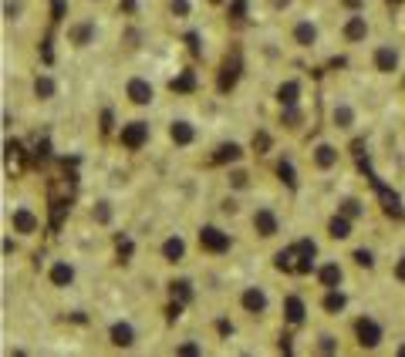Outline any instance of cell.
<instances>
[{"instance_id": "6da1fadb", "label": "cell", "mask_w": 405, "mask_h": 357, "mask_svg": "<svg viewBox=\"0 0 405 357\" xmlns=\"http://www.w3.org/2000/svg\"><path fill=\"white\" fill-rule=\"evenodd\" d=\"M199 246H203V253H227L233 246L230 233H223L220 226H203L199 229Z\"/></svg>"}, {"instance_id": "7a4b0ae2", "label": "cell", "mask_w": 405, "mask_h": 357, "mask_svg": "<svg viewBox=\"0 0 405 357\" xmlns=\"http://www.w3.org/2000/svg\"><path fill=\"white\" fill-rule=\"evenodd\" d=\"M118 142H122V149L138 152L145 142H149V125H145V122H129V125H122Z\"/></svg>"}, {"instance_id": "3957f363", "label": "cell", "mask_w": 405, "mask_h": 357, "mask_svg": "<svg viewBox=\"0 0 405 357\" xmlns=\"http://www.w3.org/2000/svg\"><path fill=\"white\" fill-rule=\"evenodd\" d=\"M355 334H358V344L368 347V351H375V347L382 344V337H385V334H382V327H378L371 317H358V320H355Z\"/></svg>"}, {"instance_id": "277c9868", "label": "cell", "mask_w": 405, "mask_h": 357, "mask_svg": "<svg viewBox=\"0 0 405 357\" xmlns=\"http://www.w3.org/2000/svg\"><path fill=\"white\" fill-rule=\"evenodd\" d=\"M253 229H257V236H264V240H273L277 233H280V219H277V212L273 209H257L253 212Z\"/></svg>"}, {"instance_id": "5b68a950", "label": "cell", "mask_w": 405, "mask_h": 357, "mask_svg": "<svg viewBox=\"0 0 405 357\" xmlns=\"http://www.w3.org/2000/svg\"><path fill=\"white\" fill-rule=\"evenodd\" d=\"M125 98L132 101V105H152V98H155V88L145 81V78H129V85H125Z\"/></svg>"}, {"instance_id": "8992f818", "label": "cell", "mask_w": 405, "mask_h": 357, "mask_svg": "<svg viewBox=\"0 0 405 357\" xmlns=\"http://www.w3.org/2000/svg\"><path fill=\"white\" fill-rule=\"evenodd\" d=\"M240 307H243V314L260 317V314L267 310V293H264V286H247V290L240 293Z\"/></svg>"}, {"instance_id": "52a82bcc", "label": "cell", "mask_w": 405, "mask_h": 357, "mask_svg": "<svg viewBox=\"0 0 405 357\" xmlns=\"http://www.w3.org/2000/svg\"><path fill=\"white\" fill-rule=\"evenodd\" d=\"M371 64H375L378 75H395V71H399V51H395L392 44H382V48H375Z\"/></svg>"}, {"instance_id": "ba28073f", "label": "cell", "mask_w": 405, "mask_h": 357, "mask_svg": "<svg viewBox=\"0 0 405 357\" xmlns=\"http://www.w3.org/2000/svg\"><path fill=\"white\" fill-rule=\"evenodd\" d=\"M38 216L31 212L27 206H17L14 212H10V229L14 233H20V236H31V233H38Z\"/></svg>"}, {"instance_id": "9c48e42d", "label": "cell", "mask_w": 405, "mask_h": 357, "mask_svg": "<svg viewBox=\"0 0 405 357\" xmlns=\"http://www.w3.org/2000/svg\"><path fill=\"white\" fill-rule=\"evenodd\" d=\"M331 122H334V129H341V132H351L355 129V108L348 105V101H334V108H331Z\"/></svg>"}, {"instance_id": "30bf717a", "label": "cell", "mask_w": 405, "mask_h": 357, "mask_svg": "<svg viewBox=\"0 0 405 357\" xmlns=\"http://www.w3.org/2000/svg\"><path fill=\"white\" fill-rule=\"evenodd\" d=\"M169 138H173V145L186 149V145H193V142H196V129L186 122V118H179V122L169 125Z\"/></svg>"}, {"instance_id": "8fae6325", "label": "cell", "mask_w": 405, "mask_h": 357, "mask_svg": "<svg viewBox=\"0 0 405 357\" xmlns=\"http://www.w3.org/2000/svg\"><path fill=\"white\" fill-rule=\"evenodd\" d=\"M290 38H294L297 48H314V44H318V27H314L311 20H297L294 31H290Z\"/></svg>"}, {"instance_id": "7c38bea8", "label": "cell", "mask_w": 405, "mask_h": 357, "mask_svg": "<svg viewBox=\"0 0 405 357\" xmlns=\"http://www.w3.org/2000/svg\"><path fill=\"white\" fill-rule=\"evenodd\" d=\"M345 41L348 44H358V41H365L368 38V20L362 17V14H351V17L345 20Z\"/></svg>"}, {"instance_id": "4fadbf2b", "label": "cell", "mask_w": 405, "mask_h": 357, "mask_svg": "<svg viewBox=\"0 0 405 357\" xmlns=\"http://www.w3.org/2000/svg\"><path fill=\"white\" fill-rule=\"evenodd\" d=\"M338 159H341V155H338V149H334V145H328V142H321V145L314 149V166H318L321 172L334 169V166H338Z\"/></svg>"}, {"instance_id": "5bb4252c", "label": "cell", "mask_w": 405, "mask_h": 357, "mask_svg": "<svg viewBox=\"0 0 405 357\" xmlns=\"http://www.w3.org/2000/svg\"><path fill=\"white\" fill-rule=\"evenodd\" d=\"M277 101H280V108H294L297 101H301V81H284L280 88H277Z\"/></svg>"}, {"instance_id": "9a60e30c", "label": "cell", "mask_w": 405, "mask_h": 357, "mask_svg": "<svg viewBox=\"0 0 405 357\" xmlns=\"http://www.w3.org/2000/svg\"><path fill=\"white\" fill-rule=\"evenodd\" d=\"M48 280H51V286H68V283L75 280V266L64 263V260H58V263L48 270Z\"/></svg>"}, {"instance_id": "2e32d148", "label": "cell", "mask_w": 405, "mask_h": 357, "mask_svg": "<svg viewBox=\"0 0 405 357\" xmlns=\"http://www.w3.org/2000/svg\"><path fill=\"white\" fill-rule=\"evenodd\" d=\"M304 314H308V307H304V300L297 297V293H290L287 300H284V317H287V323H304Z\"/></svg>"}, {"instance_id": "e0dca14e", "label": "cell", "mask_w": 405, "mask_h": 357, "mask_svg": "<svg viewBox=\"0 0 405 357\" xmlns=\"http://www.w3.org/2000/svg\"><path fill=\"white\" fill-rule=\"evenodd\" d=\"M108 337H112L115 347H132V344H135V327H132V323H125V320H122V323H112Z\"/></svg>"}, {"instance_id": "ac0fdd59", "label": "cell", "mask_w": 405, "mask_h": 357, "mask_svg": "<svg viewBox=\"0 0 405 357\" xmlns=\"http://www.w3.org/2000/svg\"><path fill=\"white\" fill-rule=\"evenodd\" d=\"M186 256V240L183 236H169L166 243H162V260L166 263H179Z\"/></svg>"}, {"instance_id": "d6986e66", "label": "cell", "mask_w": 405, "mask_h": 357, "mask_svg": "<svg viewBox=\"0 0 405 357\" xmlns=\"http://www.w3.org/2000/svg\"><path fill=\"white\" fill-rule=\"evenodd\" d=\"M236 78H240V54L227 57V64H223V75H220V92H230L233 85H236Z\"/></svg>"}, {"instance_id": "ffe728a7", "label": "cell", "mask_w": 405, "mask_h": 357, "mask_svg": "<svg viewBox=\"0 0 405 357\" xmlns=\"http://www.w3.org/2000/svg\"><path fill=\"white\" fill-rule=\"evenodd\" d=\"M318 280H321L325 290H334V286H341L345 273H341V266H338V263H325L321 270H318Z\"/></svg>"}, {"instance_id": "44dd1931", "label": "cell", "mask_w": 405, "mask_h": 357, "mask_svg": "<svg viewBox=\"0 0 405 357\" xmlns=\"http://www.w3.org/2000/svg\"><path fill=\"white\" fill-rule=\"evenodd\" d=\"M328 236L331 240H348V236H351V216H345V212L331 216L328 219Z\"/></svg>"}, {"instance_id": "7402d4cb", "label": "cell", "mask_w": 405, "mask_h": 357, "mask_svg": "<svg viewBox=\"0 0 405 357\" xmlns=\"http://www.w3.org/2000/svg\"><path fill=\"white\" fill-rule=\"evenodd\" d=\"M68 41L78 44V48L92 44L95 41V24H75V27H68Z\"/></svg>"}, {"instance_id": "603a6c76", "label": "cell", "mask_w": 405, "mask_h": 357, "mask_svg": "<svg viewBox=\"0 0 405 357\" xmlns=\"http://www.w3.org/2000/svg\"><path fill=\"white\" fill-rule=\"evenodd\" d=\"M34 94H38L41 101H51L55 94H58V81L51 75H38V81H34Z\"/></svg>"}, {"instance_id": "cb8c5ba5", "label": "cell", "mask_w": 405, "mask_h": 357, "mask_svg": "<svg viewBox=\"0 0 405 357\" xmlns=\"http://www.w3.org/2000/svg\"><path fill=\"white\" fill-rule=\"evenodd\" d=\"M375 189H378V196H382V206H385V212H392V216L399 219V216H402V203H399V196H395V192H388L382 182H375Z\"/></svg>"}, {"instance_id": "d4e9b609", "label": "cell", "mask_w": 405, "mask_h": 357, "mask_svg": "<svg viewBox=\"0 0 405 357\" xmlns=\"http://www.w3.org/2000/svg\"><path fill=\"white\" fill-rule=\"evenodd\" d=\"M240 155H243V149H240L236 142H227V145H220V149H216L213 162H216V166H223V162H236Z\"/></svg>"}, {"instance_id": "484cf974", "label": "cell", "mask_w": 405, "mask_h": 357, "mask_svg": "<svg viewBox=\"0 0 405 357\" xmlns=\"http://www.w3.org/2000/svg\"><path fill=\"white\" fill-rule=\"evenodd\" d=\"M173 300L186 307V303L193 300V283L190 280H173Z\"/></svg>"}, {"instance_id": "4316f807", "label": "cell", "mask_w": 405, "mask_h": 357, "mask_svg": "<svg viewBox=\"0 0 405 357\" xmlns=\"http://www.w3.org/2000/svg\"><path fill=\"white\" fill-rule=\"evenodd\" d=\"M325 310H328V314L345 310V293H338V286H334V290H328V297H325Z\"/></svg>"}, {"instance_id": "83f0119b", "label": "cell", "mask_w": 405, "mask_h": 357, "mask_svg": "<svg viewBox=\"0 0 405 357\" xmlns=\"http://www.w3.org/2000/svg\"><path fill=\"white\" fill-rule=\"evenodd\" d=\"M277 175H280V179H284V182H287L290 189H297V172H294V166H290L287 159H284V162L277 166Z\"/></svg>"}, {"instance_id": "f1b7e54d", "label": "cell", "mask_w": 405, "mask_h": 357, "mask_svg": "<svg viewBox=\"0 0 405 357\" xmlns=\"http://www.w3.org/2000/svg\"><path fill=\"white\" fill-rule=\"evenodd\" d=\"M17 162H20V142H7V169L17 172Z\"/></svg>"}, {"instance_id": "f546056e", "label": "cell", "mask_w": 405, "mask_h": 357, "mask_svg": "<svg viewBox=\"0 0 405 357\" xmlns=\"http://www.w3.org/2000/svg\"><path fill=\"white\" fill-rule=\"evenodd\" d=\"M280 122H284L287 129H297V125H301V108H297V105H294V108H284Z\"/></svg>"}, {"instance_id": "4dcf8cb0", "label": "cell", "mask_w": 405, "mask_h": 357, "mask_svg": "<svg viewBox=\"0 0 405 357\" xmlns=\"http://www.w3.org/2000/svg\"><path fill=\"white\" fill-rule=\"evenodd\" d=\"M92 219H95V223H108V219H112V206H108V203H98L95 209H92Z\"/></svg>"}, {"instance_id": "1f68e13d", "label": "cell", "mask_w": 405, "mask_h": 357, "mask_svg": "<svg viewBox=\"0 0 405 357\" xmlns=\"http://www.w3.org/2000/svg\"><path fill=\"white\" fill-rule=\"evenodd\" d=\"M355 263L362 266V270H371L375 266V253L371 249H355Z\"/></svg>"}, {"instance_id": "d6a6232c", "label": "cell", "mask_w": 405, "mask_h": 357, "mask_svg": "<svg viewBox=\"0 0 405 357\" xmlns=\"http://www.w3.org/2000/svg\"><path fill=\"white\" fill-rule=\"evenodd\" d=\"M318 351H321V354H334V351H338V340L331 337V334H321V337H318Z\"/></svg>"}, {"instance_id": "836d02e7", "label": "cell", "mask_w": 405, "mask_h": 357, "mask_svg": "<svg viewBox=\"0 0 405 357\" xmlns=\"http://www.w3.org/2000/svg\"><path fill=\"white\" fill-rule=\"evenodd\" d=\"M341 212L351 216V219H358V216H362V203H358V199H345V203H341Z\"/></svg>"}, {"instance_id": "e575fe53", "label": "cell", "mask_w": 405, "mask_h": 357, "mask_svg": "<svg viewBox=\"0 0 405 357\" xmlns=\"http://www.w3.org/2000/svg\"><path fill=\"white\" fill-rule=\"evenodd\" d=\"M230 186L233 189H247V186H250V175H247V172H240V169L230 172Z\"/></svg>"}, {"instance_id": "d590c367", "label": "cell", "mask_w": 405, "mask_h": 357, "mask_svg": "<svg viewBox=\"0 0 405 357\" xmlns=\"http://www.w3.org/2000/svg\"><path fill=\"white\" fill-rule=\"evenodd\" d=\"M193 88V75H183L179 81H173V92H190Z\"/></svg>"}, {"instance_id": "8d00e7d4", "label": "cell", "mask_w": 405, "mask_h": 357, "mask_svg": "<svg viewBox=\"0 0 405 357\" xmlns=\"http://www.w3.org/2000/svg\"><path fill=\"white\" fill-rule=\"evenodd\" d=\"M173 14L186 17V14H190V0H173Z\"/></svg>"}, {"instance_id": "74e56055", "label": "cell", "mask_w": 405, "mask_h": 357, "mask_svg": "<svg viewBox=\"0 0 405 357\" xmlns=\"http://www.w3.org/2000/svg\"><path fill=\"white\" fill-rule=\"evenodd\" d=\"M395 280H399V283H405V256H402V260H399V263H395Z\"/></svg>"}, {"instance_id": "f35d334b", "label": "cell", "mask_w": 405, "mask_h": 357, "mask_svg": "<svg viewBox=\"0 0 405 357\" xmlns=\"http://www.w3.org/2000/svg\"><path fill=\"white\" fill-rule=\"evenodd\" d=\"M101 132H112V112H101Z\"/></svg>"}, {"instance_id": "ab89813d", "label": "cell", "mask_w": 405, "mask_h": 357, "mask_svg": "<svg viewBox=\"0 0 405 357\" xmlns=\"http://www.w3.org/2000/svg\"><path fill=\"white\" fill-rule=\"evenodd\" d=\"M176 354H203V351H199V347H196V344H183V347H179V351H176Z\"/></svg>"}, {"instance_id": "60d3db41", "label": "cell", "mask_w": 405, "mask_h": 357, "mask_svg": "<svg viewBox=\"0 0 405 357\" xmlns=\"http://www.w3.org/2000/svg\"><path fill=\"white\" fill-rule=\"evenodd\" d=\"M233 20H243V0H233Z\"/></svg>"}, {"instance_id": "b9f144b4", "label": "cell", "mask_w": 405, "mask_h": 357, "mask_svg": "<svg viewBox=\"0 0 405 357\" xmlns=\"http://www.w3.org/2000/svg\"><path fill=\"white\" fill-rule=\"evenodd\" d=\"M267 145H270L267 135H257V138H253V149H267Z\"/></svg>"}, {"instance_id": "7bdbcfd3", "label": "cell", "mask_w": 405, "mask_h": 357, "mask_svg": "<svg viewBox=\"0 0 405 357\" xmlns=\"http://www.w3.org/2000/svg\"><path fill=\"white\" fill-rule=\"evenodd\" d=\"M341 3H345V7H351V10H358V7H362L365 0H341Z\"/></svg>"}, {"instance_id": "ee69618b", "label": "cell", "mask_w": 405, "mask_h": 357, "mask_svg": "<svg viewBox=\"0 0 405 357\" xmlns=\"http://www.w3.org/2000/svg\"><path fill=\"white\" fill-rule=\"evenodd\" d=\"M270 3H273V7H277V10H280V7H287L290 0H270Z\"/></svg>"}, {"instance_id": "f6af8a7d", "label": "cell", "mask_w": 405, "mask_h": 357, "mask_svg": "<svg viewBox=\"0 0 405 357\" xmlns=\"http://www.w3.org/2000/svg\"><path fill=\"white\" fill-rule=\"evenodd\" d=\"M395 354H399V357H405V344H399V347H395Z\"/></svg>"}, {"instance_id": "bcb514c9", "label": "cell", "mask_w": 405, "mask_h": 357, "mask_svg": "<svg viewBox=\"0 0 405 357\" xmlns=\"http://www.w3.org/2000/svg\"><path fill=\"white\" fill-rule=\"evenodd\" d=\"M388 3H399V0H388Z\"/></svg>"}]
</instances>
